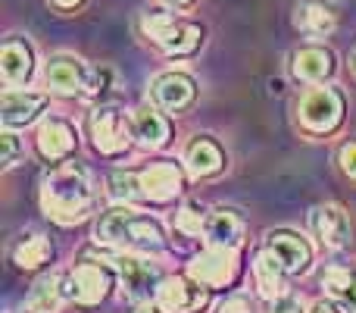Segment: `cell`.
I'll return each instance as SVG.
<instances>
[{"label":"cell","instance_id":"obj_1","mask_svg":"<svg viewBox=\"0 0 356 313\" xmlns=\"http://www.w3.org/2000/svg\"><path fill=\"white\" fill-rule=\"evenodd\" d=\"M41 207L50 220L63 226L81 222L94 210V188L88 172L75 163L56 166L41 185Z\"/></svg>","mask_w":356,"mask_h":313},{"label":"cell","instance_id":"obj_2","mask_svg":"<svg viewBox=\"0 0 356 313\" xmlns=\"http://www.w3.org/2000/svg\"><path fill=\"white\" fill-rule=\"evenodd\" d=\"M97 241L110 247H125V251H144L156 254L163 251L166 238H163V226L144 213H135L129 207L106 210L97 220Z\"/></svg>","mask_w":356,"mask_h":313},{"label":"cell","instance_id":"obj_3","mask_svg":"<svg viewBox=\"0 0 356 313\" xmlns=\"http://www.w3.org/2000/svg\"><path fill=\"white\" fill-rule=\"evenodd\" d=\"M144 29L169 56H191L203 44V29L197 22L172 19L169 13H160V10H150L144 16Z\"/></svg>","mask_w":356,"mask_h":313},{"label":"cell","instance_id":"obj_4","mask_svg":"<svg viewBox=\"0 0 356 313\" xmlns=\"http://www.w3.org/2000/svg\"><path fill=\"white\" fill-rule=\"evenodd\" d=\"M300 125L313 135H328L341 125L344 119V98L334 88H313L303 94L300 107H297Z\"/></svg>","mask_w":356,"mask_h":313},{"label":"cell","instance_id":"obj_5","mask_svg":"<svg viewBox=\"0 0 356 313\" xmlns=\"http://www.w3.org/2000/svg\"><path fill=\"white\" fill-rule=\"evenodd\" d=\"M135 185H138V197L141 201H154V204H166L175 194H181L184 188V176L172 160L154 163L150 169L135 172Z\"/></svg>","mask_w":356,"mask_h":313},{"label":"cell","instance_id":"obj_6","mask_svg":"<svg viewBox=\"0 0 356 313\" xmlns=\"http://www.w3.org/2000/svg\"><path fill=\"white\" fill-rule=\"evenodd\" d=\"M113 289V273L100 264H81L69 273V279L63 282L66 298L79 304H100Z\"/></svg>","mask_w":356,"mask_h":313},{"label":"cell","instance_id":"obj_7","mask_svg":"<svg viewBox=\"0 0 356 313\" xmlns=\"http://www.w3.org/2000/svg\"><path fill=\"white\" fill-rule=\"evenodd\" d=\"M129 135H131V119L125 123L116 107H97L91 113V138L100 154L110 157L122 154L129 148Z\"/></svg>","mask_w":356,"mask_h":313},{"label":"cell","instance_id":"obj_8","mask_svg":"<svg viewBox=\"0 0 356 313\" xmlns=\"http://www.w3.org/2000/svg\"><path fill=\"white\" fill-rule=\"evenodd\" d=\"M191 276H194L197 282L209 285V289H222V285H228L234 276H238V254H234V247L209 245L200 257H194V264H191Z\"/></svg>","mask_w":356,"mask_h":313},{"label":"cell","instance_id":"obj_9","mask_svg":"<svg viewBox=\"0 0 356 313\" xmlns=\"http://www.w3.org/2000/svg\"><path fill=\"white\" fill-rule=\"evenodd\" d=\"M209 285L191 279H163L160 291H156V301L166 313H197L207 307L209 301Z\"/></svg>","mask_w":356,"mask_h":313},{"label":"cell","instance_id":"obj_10","mask_svg":"<svg viewBox=\"0 0 356 313\" xmlns=\"http://www.w3.org/2000/svg\"><path fill=\"white\" fill-rule=\"evenodd\" d=\"M150 98H154V104L163 107V110L181 113L194 104L197 85H194V79L184 72H163L160 79L150 85Z\"/></svg>","mask_w":356,"mask_h":313},{"label":"cell","instance_id":"obj_11","mask_svg":"<svg viewBox=\"0 0 356 313\" xmlns=\"http://www.w3.org/2000/svg\"><path fill=\"white\" fill-rule=\"evenodd\" d=\"M313 232H316V238L325 247H332V251L347 247L353 238L350 220H347V213L338 204H322V207L313 210Z\"/></svg>","mask_w":356,"mask_h":313},{"label":"cell","instance_id":"obj_12","mask_svg":"<svg viewBox=\"0 0 356 313\" xmlns=\"http://www.w3.org/2000/svg\"><path fill=\"white\" fill-rule=\"evenodd\" d=\"M266 245H269V251L282 260L284 270L294 273V276L307 273L309 264H313V247L307 245V238H300V235L291 232V229H275V232H269V241H266Z\"/></svg>","mask_w":356,"mask_h":313},{"label":"cell","instance_id":"obj_13","mask_svg":"<svg viewBox=\"0 0 356 313\" xmlns=\"http://www.w3.org/2000/svg\"><path fill=\"white\" fill-rule=\"evenodd\" d=\"M88 72L91 69H85V63L75 60V56H50L47 66H44V82H47V88H54V91L60 94H79L85 91L88 85Z\"/></svg>","mask_w":356,"mask_h":313},{"label":"cell","instance_id":"obj_14","mask_svg":"<svg viewBox=\"0 0 356 313\" xmlns=\"http://www.w3.org/2000/svg\"><path fill=\"white\" fill-rule=\"evenodd\" d=\"M116 270H119V276H122L129 295L138 298V301L150 298L154 291H160V285H163V276L156 273V266L144 264V260H138V257H125V254H119Z\"/></svg>","mask_w":356,"mask_h":313},{"label":"cell","instance_id":"obj_15","mask_svg":"<svg viewBox=\"0 0 356 313\" xmlns=\"http://www.w3.org/2000/svg\"><path fill=\"white\" fill-rule=\"evenodd\" d=\"M0 72L6 85H25L35 72V54L22 38H6L0 47Z\"/></svg>","mask_w":356,"mask_h":313},{"label":"cell","instance_id":"obj_16","mask_svg":"<svg viewBox=\"0 0 356 313\" xmlns=\"http://www.w3.org/2000/svg\"><path fill=\"white\" fill-rule=\"evenodd\" d=\"M79 144V135L75 129L66 123V119H47L38 132V151H41L44 160H66Z\"/></svg>","mask_w":356,"mask_h":313},{"label":"cell","instance_id":"obj_17","mask_svg":"<svg viewBox=\"0 0 356 313\" xmlns=\"http://www.w3.org/2000/svg\"><path fill=\"white\" fill-rule=\"evenodd\" d=\"M47 107V98L44 94H31V91H6L3 94V119L6 129H22V125L35 123L38 113Z\"/></svg>","mask_w":356,"mask_h":313},{"label":"cell","instance_id":"obj_18","mask_svg":"<svg viewBox=\"0 0 356 313\" xmlns=\"http://www.w3.org/2000/svg\"><path fill=\"white\" fill-rule=\"evenodd\" d=\"M294 25L309 38H325L338 25V13L325 0H303V3H297Z\"/></svg>","mask_w":356,"mask_h":313},{"label":"cell","instance_id":"obj_19","mask_svg":"<svg viewBox=\"0 0 356 313\" xmlns=\"http://www.w3.org/2000/svg\"><path fill=\"white\" fill-rule=\"evenodd\" d=\"M334 72V54L328 47H300L294 54V75L300 82L319 85V82L332 79Z\"/></svg>","mask_w":356,"mask_h":313},{"label":"cell","instance_id":"obj_20","mask_svg":"<svg viewBox=\"0 0 356 313\" xmlns=\"http://www.w3.org/2000/svg\"><path fill=\"white\" fill-rule=\"evenodd\" d=\"M169 135H172V125H169V119L163 113L150 110V107L135 110V116H131V138H138L144 148H163L169 142Z\"/></svg>","mask_w":356,"mask_h":313},{"label":"cell","instance_id":"obj_21","mask_svg":"<svg viewBox=\"0 0 356 313\" xmlns=\"http://www.w3.org/2000/svg\"><path fill=\"white\" fill-rule=\"evenodd\" d=\"M203 232H207L209 245L219 247H238L244 238V220H241L234 210H213L203 222Z\"/></svg>","mask_w":356,"mask_h":313},{"label":"cell","instance_id":"obj_22","mask_svg":"<svg viewBox=\"0 0 356 313\" xmlns=\"http://www.w3.org/2000/svg\"><path fill=\"white\" fill-rule=\"evenodd\" d=\"M184 163H188L191 176L197 178H207V176H216L222 172L225 166V151L213 142V138H194L188 144V154H184Z\"/></svg>","mask_w":356,"mask_h":313},{"label":"cell","instance_id":"obj_23","mask_svg":"<svg viewBox=\"0 0 356 313\" xmlns=\"http://www.w3.org/2000/svg\"><path fill=\"white\" fill-rule=\"evenodd\" d=\"M322 285L328 291V301H334L344 313H356V273H350L347 266H332Z\"/></svg>","mask_w":356,"mask_h":313},{"label":"cell","instance_id":"obj_24","mask_svg":"<svg viewBox=\"0 0 356 313\" xmlns=\"http://www.w3.org/2000/svg\"><path fill=\"white\" fill-rule=\"evenodd\" d=\"M253 270H257V285H259V291H263L266 298H282V291H284V266H282V260L275 257L272 251H263L257 257V264H253Z\"/></svg>","mask_w":356,"mask_h":313},{"label":"cell","instance_id":"obj_25","mask_svg":"<svg viewBox=\"0 0 356 313\" xmlns=\"http://www.w3.org/2000/svg\"><path fill=\"white\" fill-rule=\"evenodd\" d=\"M50 254H54V247H50V241L44 238V235H22L19 238V245L13 247V260H16L19 270H38V266H44L50 260Z\"/></svg>","mask_w":356,"mask_h":313},{"label":"cell","instance_id":"obj_26","mask_svg":"<svg viewBox=\"0 0 356 313\" xmlns=\"http://www.w3.org/2000/svg\"><path fill=\"white\" fill-rule=\"evenodd\" d=\"M60 295H66V291H63V282L56 276H47L35 285V291H31V298H29V307L38 310V313H54L60 307Z\"/></svg>","mask_w":356,"mask_h":313},{"label":"cell","instance_id":"obj_27","mask_svg":"<svg viewBox=\"0 0 356 313\" xmlns=\"http://www.w3.org/2000/svg\"><path fill=\"white\" fill-rule=\"evenodd\" d=\"M203 222H207V216H203V207L200 204H188V207L178 213V232H184V235H200V229H203Z\"/></svg>","mask_w":356,"mask_h":313},{"label":"cell","instance_id":"obj_28","mask_svg":"<svg viewBox=\"0 0 356 313\" xmlns=\"http://www.w3.org/2000/svg\"><path fill=\"white\" fill-rule=\"evenodd\" d=\"M110 82H113V72L106 66H97L88 72V85H85V94H91V98H104L106 91H110Z\"/></svg>","mask_w":356,"mask_h":313},{"label":"cell","instance_id":"obj_29","mask_svg":"<svg viewBox=\"0 0 356 313\" xmlns=\"http://www.w3.org/2000/svg\"><path fill=\"white\" fill-rule=\"evenodd\" d=\"M0 144H3V166H13L16 163V157H19V138L13 135V132H3Z\"/></svg>","mask_w":356,"mask_h":313},{"label":"cell","instance_id":"obj_30","mask_svg":"<svg viewBox=\"0 0 356 313\" xmlns=\"http://www.w3.org/2000/svg\"><path fill=\"white\" fill-rule=\"evenodd\" d=\"M338 160H341V169H344L350 178H356V144H344Z\"/></svg>","mask_w":356,"mask_h":313},{"label":"cell","instance_id":"obj_31","mask_svg":"<svg viewBox=\"0 0 356 313\" xmlns=\"http://www.w3.org/2000/svg\"><path fill=\"white\" fill-rule=\"evenodd\" d=\"M219 313H253V307H250L247 298H228V301L222 304Z\"/></svg>","mask_w":356,"mask_h":313},{"label":"cell","instance_id":"obj_32","mask_svg":"<svg viewBox=\"0 0 356 313\" xmlns=\"http://www.w3.org/2000/svg\"><path fill=\"white\" fill-rule=\"evenodd\" d=\"M272 313H303V310H300V304H297L294 298L282 295V298H275V304H272Z\"/></svg>","mask_w":356,"mask_h":313},{"label":"cell","instance_id":"obj_33","mask_svg":"<svg viewBox=\"0 0 356 313\" xmlns=\"http://www.w3.org/2000/svg\"><path fill=\"white\" fill-rule=\"evenodd\" d=\"M313 313H344V310H341L334 301H319V304L313 307Z\"/></svg>","mask_w":356,"mask_h":313},{"label":"cell","instance_id":"obj_34","mask_svg":"<svg viewBox=\"0 0 356 313\" xmlns=\"http://www.w3.org/2000/svg\"><path fill=\"white\" fill-rule=\"evenodd\" d=\"M50 3H54L56 10H79L85 0H50Z\"/></svg>","mask_w":356,"mask_h":313},{"label":"cell","instance_id":"obj_35","mask_svg":"<svg viewBox=\"0 0 356 313\" xmlns=\"http://www.w3.org/2000/svg\"><path fill=\"white\" fill-rule=\"evenodd\" d=\"M163 3L172 6V10H188V6L194 3V0H163Z\"/></svg>","mask_w":356,"mask_h":313},{"label":"cell","instance_id":"obj_36","mask_svg":"<svg viewBox=\"0 0 356 313\" xmlns=\"http://www.w3.org/2000/svg\"><path fill=\"white\" fill-rule=\"evenodd\" d=\"M138 313H166V310H163V307H141Z\"/></svg>","mask_w":356,"mask_h":313}]
</instances>
